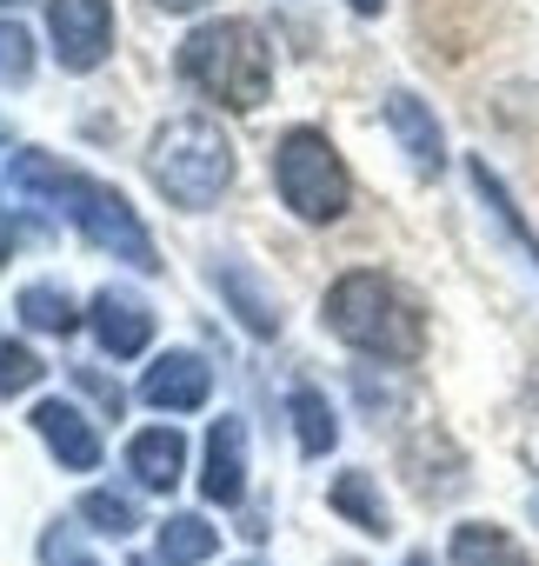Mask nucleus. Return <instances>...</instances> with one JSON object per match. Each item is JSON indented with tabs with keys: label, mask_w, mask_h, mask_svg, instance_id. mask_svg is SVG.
I'll list each match as a JSON object with an SVG mask.
<instances>
[{
	"label": "nucleus",
	"mask_w": 539,
	"mask_h": 566,
	"mask_svg": "<svg viewBox=\"0 0 539 566\" xmlns=\"http://www.w3.org/2000/svg\"><path fill=\"white\" fill-rule=\"evenodd\" d=\"M8 180H14L28 200L61 207V213H67L94 247L120 253V260H127V266H140V273H160V247H154V233L140 227V213L127 207V193H114L107 180H94V174H81V167L54 160L47 147H21V154H8Z\"/></svg>",
	"instance_id": "f257e3e1"
},
{
	"label": "nucleus",
	"mask_w": 539,
	"mask_h": 566,
	"mask_svg": "<svg viewBox=\"0 0 539 566\" xmlns=\"http://www.w3.org/2000/svg\"><path fill=\"white\" fill-rule=\"evenodd\" d=\"M320 327L380 367H413L426 354V307L400 287L387 266H347L320 294Z\"/></svg>",
	"instance_id": "f03ea898"
},
{
	"label": "nucleus",
	"mask_w": 539,
	"mask_h": 566,
	"mask_svg": "<svg viewBox=\"0 0 539 566\" xmlns=\"http://www.w3.org/2000/svg\"><path fill=\"white\" fill-rule=\"evenodd\" d=\"M173 74L193 94H207L213 107H226V114H253V107L274 101V48H266V34L253 21H240V14L200 21L180 41Z\"/></svg>",
	"instance_id": "7ed1b4c3"
},
{
	"label": "nucleus",
	"mask_w": 539,
	"mask_h": 566,
	"mask_svg": "<svg viewBox=\"0 0 539 566\" xmlns=\"http://www.w3.org/2000/svg\"><path fill=\"white\" fill-rule=\"evenodd\" d=\"M233 174H240V154H233L226 127L207 120V114H173V120L154 134V147H147V180H154L160 200L180 207V213L220 207L226 187H233Z\"/></svg>",
	"instance_id": "20e7f679"
},
{
	"label": "nucleus",
	"mask_w": 539,
	"mask_h": 566,
	"mask_svg": "<svg viewBox=\"0 0 539 566\" xmlns=\"http://www.w3.org/2000/svg\"><path fill=\"white\" fill-rule=\"evenodd\" d=\"M274 187H281L287 213L307 227H334L353 207V174L327 127H287L274 140Z\"/></svg>",
	"instance_id": "39448f33"
},
{
	"label": "nucleus",
	"mask_w": 539,
	"mask_h": 566,
	"mask_svg": "<svg viewBox=\"0 0 539 566\" xmlns=\"http://www.w3.org/2000/svg\"><path fill=\"white\" fill-rule=\"evenodd\" d=\"M54 61L67 74H94L114 54V0H47Z\"/></svg>",
	"instance_id": "423d86ee"
},
{
	"label": "nucleus",
	"mask_w": 539,
	"mask_h": 566,
	"mask_svg": "<svg viewBox=\"0 0 539 566\" xmlns=\"http://www.w3.org/2000/svg\"><path fill=\"white\" fill-rule=\"evenodd\" d=\"M207 400H213V367L193 347H173L140 374V407L154 413H200Z\"/></svg>",
	"instance_id": "0eeeda50"
},
{
	"label": "nucleus",
	"mask_w": 539,
	"mask_h": 566,
	"mask_svg": "<svg viewBox=\"0 0 539 566\" xmlns=\"http://www.w3.org/2000/svg\"><path fill=\"white\" fill-rule=\"evenodd\" d=\"M387 134L400 140V154L413 160L420 180H440L446 174V127H440V114L413 87H393L387 94Z\"/></svg>",
	"instance_id": "6e6552de"
},
{
	"label": "nucleus",
	"mask_w": 539,
	"mask_h": 566,
	"mask_svg": "<svg viewBox=\"0 0 539 566\" xmlns=\"http://www.w3.org/2000/svg\"><path fill=\"white\" fill-rule=\"evenodd\" d=\"M87 327H94L107 360H134V354L154 347V307L140 294H127V287H101L94 307H87Z\"/></svg>",
	"instance_id": "1a4fd4ad"
},
{
	"label": "nucleus",
	"mask_w": 539,
	"mask_h": 566,
	"mask_svg": "<svg viewBox=\"0 0 539 566\" xmlns=\"http://www.w3.org/2000/svg\"><path fill=\"white\" fill-rule=\"evenodd\" d=\"M213 287H220V301L233 307V321H240L253 340H274V334H281V301H274V287H266L246 260L220 253V260H213Z\"/></svg>",
	"instance_id": "9d476101"
},
{
	"label": "nucleus",
	"mask_w": 539,
	"mask_h": 566,
	"mask_svg": "<svg viewBox=\"0 0 539 566\" xmlns=\"http://www.w3.org/2000/svg\"><path fill=\"white\" fill-rule=\"evenodd\" d=\"M34 433L54 447V460L67 467V473H94L101 467V433H94V420L74 407V400H34Z\"/></svg>",
	"instance_id": "9b49d317"
},
{
	"label": "nucleus",
	"mask_w": 539,
	"mask_h": 566,
	"mask_svg": "<svg viewBox=\"0 0 539 566\" xmlns=\"http://www.w3.org/2000/svg\"><path fill=\"white\" fill-rule=\"evenodd\" d=\"M200 493L213 506H240L246 500V420H213L207 433V467H200Z\"/></svg>",
	"instance_id": "f8f14e48"
},
{
	"label": "nucleus",
	"mask_w": 539,
	"mask_h": 566,
	"mask_svg": "<svg viewBox=\"0 0 539 566\" xmlns=\"http://www.w3.org/2000/svg\"><path fill=\"white\" fill-rule=\"evenodd\" d=\"M327 506H334L347 526H360L367 539H387V533H393V506H387V493H380V480H373L367 467H340V473L327 480Z\"/></svg>",
	"instance_id": "ddd939ff"
},
{
	"label": "nucleus",
	"mask_w": 539,
	"mask_h": 566,
	"mask_svg": "<svg viewBox=\"0 0 539 566\" xmlns=\"http://www.w3.org/2000/svg\"><path fill=\"white\" fill-rule=\"evenodd\" d=\"M127 467L147 493H173L180 473H187V433L180 427H140L127 440Z\"/></svg>",
	"instance_id": "4468645a"
},
{
	"label": "nucleus",
	"mask_w": 539,
	"mask_h": 566,
	"mask_svg": "<svg viewBox=\"0 0 539 566\" xmlns=\"http://www.w3.org/2000/svg\"><path fill=\"white\" fill-rule=\"evenodd\" d=\"M446 566H532V553L499 520H459L446 533Z\"/></svg>",
	"instance_id": "2eb2a0df"
},
{
	"label": "nucleus",
	"mask_w": 539,
	"mask_h": 566,
	"mask_svg": "<svg viewBox=\"0 0 539 566\" xmlns=\"http://www.w3.org/2000/svg\"><path fill=\"white\" fill-rule=\"evenodd\" d=\"M466 180H473V193H479V207L493 213V227H499V233H506V240H512V247L526 253V266L539 273V233L526 227V213H519V200L506 193V180H499V174H493L486 160H466Z\"/></svg>",
	"instance_id": "dca6fc26"
},
{
	"label": "nucleus",
	"mask_w": 539,
	"mask_h": 566,
	"mask_svg": "<svg viewBox=\"0 0 539 566\" xmlns=\"http://www.w3.org/2000/svg\"><path fill=\"white\" fill-rule=\"evenodd\" d=\"M287 420H294V440H300L307 460H327V453L340 447V413H334V400H327L314 380H300V387L287 394Z\"/></svg>",
	"instance_id": "f3484780"
},
{
	"label": "nucleus",
	"mask_w": 539,
	"mask_h": 566,
	"mask_svg": "<svg viewBox=\"0 0 539 566\" xmlns=\"http://www.w3.org/2000/svg\"><path fill=\"white\" fill-rule=\"evenodd\" d=\"M220 553V526L207 513H167L160 520V559L167 566H200Z\"/></svg>",
	"instance_id": "a211bd4d"
},
{
	"label": "nucleus",
	"mask_w": 539,
	"mask_h": 566,
	"mask_svg": "<svg viewBox=\"0 0 539 566\" xmlns=\"http://www.w3.org/2000/svg\"><path fill=\"white\" fill-rule=\"evenodd\" d=\"M14 314L34 327V334H74L87 314H81V301L67 294V287H47V280H34V287H21V301H14Z\"/></svg>",
	"instance_id": "6ab92c4d"
},
{
	"label": "nucleus",
	"mask_w": 539,
	"mask_h": 566,
	"mask_svg": "<svg viewBox=\"0 0 539 566\" xmlns=\"http://www.w3.org/2000/svg\"><path fill=\"white\" fill-rule=\"evenodd\" d=\"M81 526H94L107 539H127L140 526V506L127 493H114V486H94V493H81Z\"/></svg>",
	"instance_id": "aec40b11"
},
{
	"label": "nucleus",
	"mask_w": 539,
	"mask_h": 566,
	"mask_svg": "<svg viewBox=\"0 0 539 566\" xmlns=\"http://www.w3.org/2000/svg\"><path fill=\"white\" fill-rule=\"evenodd\" d=\"M34 81V34L21 21H0V87H28Z\"/></svg>",
	"instance_id": "412c9836"
},
{
	"label": "nucleus",
	"mask_w": 539,
	"mask_h": 566,
	"mask_svg": "<svg viewBox=\"0 0 539 566\" xmlns=\"http://www.w3.org/2000/svg\"><path fill=\"white\" fill-rule=\"evenodd\" d=\"M41 374H47V360H41L34 347H21V340H0V400H14V394L41 387Z\"/></svg>",
	"instance_id": "4be33fe9"
},
{
	"label": "nucleus",
	"mask_w": 539,
	"mask_h": 566,
	"mask_svg": "<svg viewBox=\"0 0 539 566\" xmlns=\"http://www.w3.org/2000/svg\"><path fill=\"white\" fill-rule=\"evenodd\" d=\"M41 553H47V566H101V559H94V553H81V546L67 553V533H47V546H41Z\"/></svg>",
	"instance_id": "5701e85b"
},
{
	"label": "nucleus",
	"mask_w": 539,
	"mask_h": 566,
	"mask_svg": "<svg viewBox=\"0 0 539 566\" xmlns=\"http://www.w3.org/2000/svg\"><path fill=\"white\" fill-rule=\"evenodd\" d=\"M28 233H34L28 220H14V213H0V266H8V253H14V247H21Z\"/></svg>",
	"instance_id": "b1692460"
},
{
	"label": "nucleus",
	"mask_w": 539,
	"mask_h": 566,
	"mask_svg": "<svg viewBox=\"0 0 539 566\" xmlns=\"http://www.w3.org/2000/svg\"><path fill=\"white\" fill-rule=\"evenodd\" d=\"M347 8H353L360 21H380V14H387V0H347Z\"/></svg>",
	"instance_id": "393cba45"
},
{
	"label": "nucleus",
	"mask_w": 539,
	"mask_h": 566,
	"mask_svg": "<svg viewBox=\"0 0 539 566\" xmlns=\"http://www.w3.org/2000/svg\"><path fill=\"white\" fill-rule=\"evenodd\" d=\"M154 8H167V14H193V8H207V0H154Z\"/></svg>",
	"instance_id": "a878e982"
},
{
	"label": "nucleus",
	"mask_w": 539,
	"mask_h": 566,
	"mask_svg": "<svg viewBox=\"0 0 539 566\" xmlns=\"http://www.w3.org/2000/svg\"><path fill=\"white\" fill-rule=\"evenodd\" d=\"M406 566H433V559H426V553H406Z\"/></svg>",
	"instance_id": "bb28decb"
},
{
	"label": "nucleus",
	"mask_w": 539,
	"mask_h": 566,
	"mask_svg": "<svg viewBox=\"0 0 539 566\" xmlns=\"http://www.w3.org/2000/svg\"><path fill=\"white\" fill-rule=\"evenodd\" d=\"M134 566H167V559H134Z\"/></svg>",
	"instance_id": "cd10ccee"
},
{
	"label": "nucleus",
	"mask_w": 539,
	"mask_h": 566,
	"mask_svg": "<svg viewBox=\"0 0 539 566\" xmlns=\"http://www.w3.org/2000/svg\"><path fill=\"white\" fill-rule=\"evenodd\" d=\"M240 566H266V559H240Z\"/></svg>",
	"instance_id": "c85d7f7f"
},
{
	"label": "nucleus",
	"mask_w": 539,
	"mask_h": 566,
	"mask_svg": "<svg viewBox=\"0 0 539 566\" xmlns=\"http://www.w3.org/2000/svg\"><path fill=\"white\" fill-rule=\"evenodd\" d=\"M0 8H21V0H0Z\"/></svg>",
	"instance_id": "c756f323"
}]
</instances>
